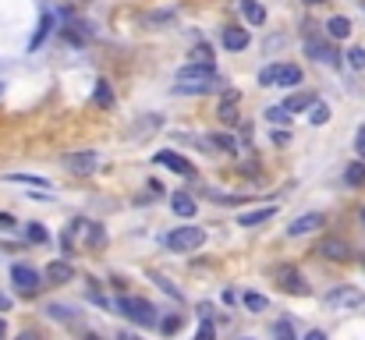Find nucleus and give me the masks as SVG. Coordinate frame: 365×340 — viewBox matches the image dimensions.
<instances>
[{
    "mask_svg": "<svg viewBox=\"0 0 365 340\" xmlns=\"http://www.w3.org/2000/svg\"><path fill=\"white\" fill-rule=\"evenodd\" d=\"M362 224H365V209H362Z\"/></svg>",
    "mask_w": 365,
    "mask_h": 340,
    "instance_id": "09e8293b",
    "label": "nucleus"
},
{
    "mask_svg": "<svg viewBox=\"0 0 365 340\" xmlns=\"http://www.w3.org/2000/svg\"><path fill=\"white\" fill-rule=\"evenodd\" d=\"M206 142H213L220 152H238V142H234V135H213V138H206Z\"/></svg>",
    "mask_w": 365,
    "mask_h": 340,
    "instance_id": "c85d7f7f",
    "label": "nucleus"
},
{
    "mask_svg": "<svg viewBox=\"0 0 365 340\" xmlns=\"http://www.w3.org/2000/svg\"><path fill=\"white\" fill-rule=\"evenodd\" d=\"M157 128H160V114H149V117H142V120H139L135 135H142V132H157Z\"/></svg>",
    "mask_w": 365,
    "mask_h": 340,
    "instance_id": "f704fd0d",
    "label": "nucleus"
},
{
    "mask_svg": "<svg viewBox=\"0 0 365 340\" xmlns=\"http://www.w3.org/2000/svg\"><path fill=\"white\" fill-rule=\"evenodd\" d=\"M107 238H103V227L100 224H89V220H75L64 234H60V244L71 252L75 244H89V249H100Z\"/></svg>",
    "mask_w": 365,
    "mask_h": 340,
    "instance_id": "f03ea898",
    "label": "nucleus"
},
{
    "mask_svg": "<svg viewBox=\"0 0 365 340\" xmlns=\"http://www.w3.org/2000/svg\"><path fill=\"white\" fill-rule=\"evenodd\" d=\"M362 301H365V294H362L358 287H333V291L323 298V305L333 308V312H348V308H358Z\"/></svg>",
    "mask_w": 365,
    "mask_h": 340,
    "instance_id": "423d86ee",
    "label": "nucleus"
},
{
    "mask_svg": "<svg viewBox=\"0 0 365 340\" xmlns=\"http://www.w3.org/2000/svg\"><path fill=\"white\" fill-rule=\"evenodd\" d=\"M96 103H100V107H110V103H114L110 85H107V82H100V85H96Z\"/></svg>",
    "mask_w": 365,
    "mask_h": 340,
    "instance_id": "e433bc0d",
    "label": "nucleus"
},
{
    "mask_svg": "<svg viewBox=\"0 0 365 340\" xmlns=\"http://www.w3.org/2000/svg\"><path fill=\"white\" fill-rule=\"evenodd\" d=\"M312 103H316V96H312V92H294V96H287V110L291 114H298V110H312Z\"/></svg>",
    "mask_w": 365,
    "mask_h": 340,
    "instance_id": "412c9836",
    "label": "nucleus"
},
{
    "mask_svg": "<svg viewBox=\"0 0 365 340\" xmlns=\"http://www.w3.org/2000/svg\"><path fill=\"white\" fill-rule=\"evenodd\" d=\"M117 312H121V316H128V319L139 323V326H153V323H157V308L149 305L145 298H132V294L117 298Z\"/></svg>",
    "mask_w": 365,
    "mask_h": 340,
    "instance_id": "20e7f679",
    "label": "nucleus"
},
{
    "mask_svg": "<svg viewBox=\"0 0 365 340\" xmlns=\"http://www.w3.org/2000/svg\"><path fill=\"white\" fill-rule=\"evenodd\" d=\"M348 64H351L355 71H365V50H362V46H351V50H348Z\"/></svg>",
    "mask_w": 365,
    "mask_h": 340,
    "instance_id": "72a5a7b5",
    "label": "nucleus"
},
{
    "mask_svg": "<svg viewBox=\"0 0 365 340\" xmlns=\"http://www.w3.org/2000/svg\"><path fill=\"white\" fill-rule=\"evenodd\" d=\"M266 305H269V301H266L259 291H249V294H245V308H249V312H266Z\"/></svg>",
    "mask_w": 365,
    "mask_h": 340,
    "instance_id": "cd10ccee",
    "label": "nucleus"
},
{
    "mask_svg": "<svg viewBox=\"0 0 365 340\" xmlns=\"http://www.w3.org/2000/svg\"><path fill=\"white\" fill-rule=\"evenodd\" d=\"M4 337H8V323H4V319H0V340H4Z\"/></svg>",
    "mask_w": 365,
    "mask_h": 340,
    "instance_id": "c03bdc74",
    "label": "nucleus"
},
{
    "mask_svg": "<svg viewBox=\"0 0 365 340\" xmlns=\"http://www.w3.org/2000/svg\"><path fill=\"white\" fill-rule=\"evenodd\" d=\"M96 167H100V152H93V149H85V152H68V156H64V170H71V174H78V177L93 174Z\"/></svg>",
    "mask_w": 365,
    "mask_h": 340,
    "instance_id": "6e6552de",
    "label": "nucleus"
},
{
    "mask_svg": "<svg viewBox=\"0 0 365 340\" xmlns=\"http://www.w3.org/2000/svg\"><path fill=\"white\" fill-rule=\"evenodd\" d=\"M241 15H245L252 25H262L266 21V11H262V4H256V0H241Z\"/></svg>",
    "mask_w": 365,
    "mask_h": 340,
    "instance_id": "4be33fe9",
    "label": "nucleus"
},
{
    "mask_svg": "<svg viewBox=\"0 0 365 340\" xmlns=\"http://www.w3.org/2000/svg\"><path fill=\"white\" fill-rule=\"evenodd\" d=\"M46 312H50V319H64V323L75 319V312H71L68 305H46Z\"/></svg>",
    "mask_w": 365,
    "mask_h": 340,
    "instance_id": "2f4dec72",
    "label": "nucleus"
},
{
    "mask_svg": "<svg viewBox=\"0 0 365 340\" xmlns=\"http://www.w3.org/2000/svg\"><path fill=\"white\" fill-rule=\"evenodd\" d=\"M18 340H39V337H36V333H21Z\"/></svg>",
    "mask_w": 365,
    "mask_h": 340,
    "instance_id": "a18cd8bd",
    "label": "nucleus"
},
{
    "mask_svg": "<svg viewBox=\"0 0 365 340\" xmlns=\"http://www.w3.org/2000/svg\"><path fill=\"white\" fill-rule=\"evenodd\" d=\"M273 280H277V287L287 291V294H309V280L294 266H277L273 269Z\"/></svg>",
    "mask_w": 365,
    "mask_h": 340,
    "instance_id": "0eeeda50",
    "label": "nucleus"
},
{
    "mask_svg": "<svg viewBox=\"0 0 365 340\" xmlns=\"http://www.w3.org/2000/svg\"><path fill=\"white\" fill-rule=\"evenodd\" d=\"M117 340H139V337H132V333H121Z\"/></svg>",
    "mask_w": 365,
    "mask_h": 340,
    "instance_id": "de8ad7c7",
    "label": "nucleus"
},
{
    "mask_svg": "<svg viewBox=\"0 0 365 340\" xmlns=\"http://www.w3.org/2000/svg\"><path fill=\"white\" fill-rule=\"evenodd\" d=\"M305 340H326V333H323V330H312V333H309Z\"/></svg>",
    "mask_w": 365,
    "mask_h": 340,
    "instance_id": "79ce46f5",
    "label": "nucleus"
},
{
    "mask_svg": "<svg viewBox=\"0 0 365 340\" xmlns=\"http://www.w3.org/2000/svg\"><path fill=\"white\" fill-rule=\"evenodd\" d=\"M355 149H358V156L365 160V128H358V135H355Z\"/></svg>",
    "mask_w": 365,
    "mask_h": 340,
    "instance_id": "58836bf2",
    "label": "nucleus"
},
{
    "mask_svg": "<svg viewBox=\"0 0 365 340\" xmlns=\"http://www.w3.org/2000/svg\"><path fill=\"white\" fill-rule=\"evenodd\" d=\"M167 244L174 252H195L206 244V231L202 227H177V231L167 234Z\"/></svg>",
    "mask_w": 365,
    "mask_h": 340,
    "instance_id": "39448f33",
    "label": "nucleus"
},
{
    "mask_svg": "<svg viewBox=\"0 0 365 340\" xmlns=\"http://www.w3.org/2000/svg\"><path fill=\"white\" fill-rule=\"evenodd\" d=\"M85 340H96V337H85Z\"/></svg>",
    "mask_w": 365,
    "mask_h": 340,
    "instance_id": "8fccbe9b",
    "label": "nucleus"
},
{
    "mask_svg": "<svg viewBox=\"0 0 365 340\" xmlns=\"http://www.w3.org/2000/svg\"><path fill=\"white\" fill-rule=\"evenodd\" d=\"M170 209L181 216V220H192V216L199 213V202H195L192 195H174V199H170Z\"/></svg>",
    "mask_w": 365,
    "mask_h": 340,
    "instance_id": "dca6fc26",
    "label": "nucleus"
},
{
    "mask_svg": "<svg viewBox=\"0 0 365 340\" xmlns=\"http://www.w3.org/2000/svg\"><path fill=\"white\" fill-rule=\"evenodd\" d=\"M266 120H269V125H287V120H291V110H287V107H269V110H266Z\"/></svg>",
    "mask_w": 365,
    "mask_h": 340,
    "instance_id": "bb28decb",
    "label": "nucleus"
},
{
    "mask_svg": "<svg viewBox=\"0 0 365 340\" xmlns=\"http://www.w3.org/2000/svg\"><path fill=\"white\" fill-rule=\"evenodd\" d=\"M188 64H213V50H209V43H206V46L199 43V46L188 53Z\"/></svg>",
    "mask_w": 365,
    "mask_h": 340,
    "instance_id": "a878e982",
    "label": "nucleus"
},
{
    "mask_svg": "<svg viewBox=\"0 0 365 340\" xmlns=\"http://www.w3.org/2000/svg\"><path fill=\"white\" fill-rule=\"evenodd\" d=\"M181 323H185V319H181V316H167V319L160 323V330H163L167 337H174V333L181 330Z\"/></svg>",
    "mask_w": 365,
    "mask_h": 340,
    "instance_id": "c9c22d12",
    "label": "nucleus"
},
{
    "mask_svg": "<svg viewBox=\"0 0 365 340\" xmlns=\"http://www.w3.org/2000/svg\"><path fill=\"white\" fill-rule=\"evenodd\" d=\"M326 36H330V39H348V36H351V21H348L344 15L330 18V21H326Z\"/></svg>",
    "mask_w": 365,
    "mask_h": 340,
    "instance_id": "a211bd4d",
    "label": "nucleus"
},
{
    "mask_svg": "<svg viewBox=\"0 0 365 340\" xmlns=\"http://www.w3.org/2000/svg\"><path fill=\"white\" fill-rule=\"evenodd\" d=\"M157 163H160V167H170V170H177L181 177H192V174H195V167H192L185 156H177V152H170V149L157 152Z\"/></svg>",
    "mask_w": 365,
    "mask_h": 340,
    "instance_id": "9b49d317",
    "label": "nucleus"
},
{
    "mask_svg": "<svg viewBox=\"0 0 365 340\" xmlns=\"http://www.w3.org/2000/svg\"><path fill=\"white\" fill-rule=\"evenodd\" d=\"M316 227H323V213H305V216H298V220H291L287 234H291V238H301V234H309V231H316Z\"/></svg>",
    "mask_w": 365,
    "mask_h": 340,
    "instance_id": "4468645a",
    "label": "nucleus"
},
{
    "mask_svg": "<svg viewBox=\"0 0 365 340\" xmlns=\"http://www.w3.org/2000/svg\"><path fill=\"white\" fill-rule=\"evenodd\" d=\"M50 28H53V18H50V11L39 18V28H36V36H33V43H28V50H36V46H43V39L50 36Z\"/></svg>",
    "mask_w": 365,
    "mask_h": 340,
    "instance_id": "b1692460",
    "label": "nucleus"
},
{
    "mask_svg": "<svg viewBox=\"0 0 365 340\" xmlns=\"http://www.w3.org/2000/svg\"><path fill=\"white\" fill-rule=\"evenodd\" d=\"M301 4H309V8H312V4H326V0H301Z\"/></svg>",
    "mask_w": 365,
    "mask_h": 340,
    "instance_id": "49530a36",
    "label": "nucleus"
},
{
    "mask_svg": "<svg viewBox=\"0 0 365 340\" xmlns=\"http://www.w3.org/2000/svg\"><path fill=\"white\" fill-rule=\"evenodd\" d=\"M25 238L36 241V244H43V241H46V227H43V224H25Z\"/></svg>",
    "mask_w": 365,
    "mask_h": 340,
    "instance_id": "473e14b6",
    "label": "nucleus"
},
{
    "mask_svg": "<svg viewBox=\"0 0 365 340\" xmlns=\"http://www.w3.org/2000/svg\"><path fill=\"white\" fill-rule=\"evenodd\" d=\"M11 280H15L18 291H25V294H33L36 287H43V276H39L33 266H15V269H11Z\"/></svg>",
    "mask_w": 365,
    "mask_h": 340,
    "instance_id": "9d476101",
    "label": "nucleus"
},
{
    "mask_svg": "<svg viewBox=\"0 0 365 340\" xmlns=\"http://www.w3.org/2000/svg\"><path fill=\"white\" fill-rule=\"evenodd\" d=\"M316 256H323V259H330V262H348V259H351V244L341 241V238H323L319 249H316Z\"/></svg>",
    "mask_w": 365,
    "mask_h": 340,
    "instance_id": "1a4fd4ad",
    "label": "nucleus"
},
{
    "mask_svg": "<svg viewBox=\"0 0 365 340\" xmlns=\"http://www.w3.org/2000/svg\"><path fill=\"white\" fill-rule=\"evenodd\" d=\"M11 224H15L11 216H8V213H0V227H11Z\"/></svg>",
    "mask_w": 365,
    "mask_h": 340,
    "instance_id": "37998d69",
    "label": "nucleus"
},
{
    "mask_svg": "<svg viewBox=\"0 0 365 340\" xmlns=\"http://www.w3.org/2000/svg\"><path fill=\"white\" fill-rule=\"evenodd\" d=\"M301 82V68L298 64H266L259 71V85L262 89H273V85H281V89H291Z\"/></svg>",
    "mask_w": 365,
    "mask_h": 340,
    "instance_id": "7ed1b4c3",
    "label": "nucleus"
},
{
    "mask_svg": "<svg viewBox=\"0 0 365 340\" xmlns=\"http://www.w3.org/2000/svg\"><path fill=\"white\" fill-rule=\"evenodd\" d=\"M273 213H277V206H262V209H256V213H241L238 224H241V227H256V224H266Z\"/></svg>",
    "mask_w": 365,
    "mask_h": 340,
    "instance_id": "f3484780",
    "label": "nucleus"
},
{
    "mask_svg": "<svg viewBox=\"0 0 365 340\" xmlns=\"http://www.w3.org/2000/svg\"><path fill=\"white\" fill-rule=\"evenodd\" d=\"M0 312H11V298L8 294H0Z\"/></svg>",
    "mask_w": 365,
    "mask_h": 340,
    "instance_id": "a19ab883",
    "label": "nucleus"
},
{
    "mask_svg": "<svg viewBox=\"0 0 365 340\" xmlns=\"http://www.w3.org/2000/svg\"><path fill=\"white\" fill-rule=\"evenodd\" d=\"M4 181H11V184H33V188H39V192H50V181L36 177V174H8Z\"/></svg>",
    "mask_w": 365,
    "mask_h": 340,
    "instance_id": "aec40b11",
    "label": "nucleus"
},
{
    "mask_svg": "<svg viewBox=\"0 0 365 340\" xmlns=\"http://www.w3.org/2000/svg\"><path fill=\"white\" fill-rule=\"evenodd\" d=\"M344 181L351 184V188H362V184H365V163H362V160L348 163V170H344Z\"/></svg>",
    "mask_w": 365,
    "mask_h": 340,
    "instance_id": "5701e85b",
    "label": "nucleus"
},
{
    "mask_svg": "<svg viewBox=\"0 0 365 340\" xmlns=\"http://www.w3.org/2000/svg\"><path fill=\"white\" fill-rule=\"evenodd\" d=\"M43 276H46L50 284H68V280H75V266L68 259H57V262H50L43 269Z\"/></svg>",
    "mask_w": 365,
    "mask_h": 340,
    "instance_id": "f8f14e48",
    "label": "nucleus"
},
{
    "mask_svg": "<svg viewBox=\"0 0 365 340\" xmlns=\"http://www.w3.org/2000/svg\"><path fill=\"white\" fill-rule=\"evenodd\" d=\"M195 340H217V333H213V326L202 319V326H199V333H195Z\"/></svg>",
    "mask_w": 365,
    "mask_h": 340,
    "instance_id": "4c0bfd02",
    "label": "nucleus"
},
{
    "mask_svg": "<svg viewBox=\"0 0 365 340\" xmlns=\"http://www.w3.org/2000/svg\"><path fill=\"white\" fill-rule=\"evenodd\" d=\"M273 340H298L294 337V323L291 319H277V326H273Z\"/></svg>",
    "mask_w": 365,
    "mask_h": 340,
    "instance_id": "393cba45",
    "label": "nucleus"
},
{
    "mask_svg": "<svg viewBox=\"0 0 365 340\" xmlns=\"http://www.w3.org/2000/svg\"><path fill=\"white\" fill-rule=\"evenodd\" d=\"M174 85H177V92H192V96H199V92L220 89V75L213 71V64H185L177 71Z\"/></svg>",
    "mask_w": 365,
    "mask_h": 340,
    "instance_id": "f257e3e1",
    "label": "nucleus"
},
{
    "mask_svg": "<svg viewBox=\"0 0 365 340\" xmlns=\"http://www.w3.org/2000/svg\"><path fill=\"white\" fill-rule=\"evenodd\" d=\"M142 21H145L149 28H153V25H167V21H174V11H149Z\"/></svg>",
    "mask_w": 365,
    "mask_h": 340,
    "instance_id": "c756f323",
    "label": "nucleus"
},
{
    "mask_svg": "<svg viewBox=\"0 0 365 340\" xmlns=\"http://www.w3.org/2000/svg\"><path fill=\"white\" fill-rule=\"evenodd\" d=\"M273 142H277V145H287L291 135H287V132H273Z\"/></svg>",
    "mask_w": 365,
    "mask_h": 340,
    "instance_id": "ea45409f",
    "label": "nucleus"
},
{
    "mask_svg": "<svg viewBox=\"0 0 365 340\" xmlns=\"http://www.w3.org/2000/svg\"><path fill=\"white\" fill-rule=\"evenodd\" d=\"M309 120H312V125H326V120H330V107H326V103H312Z\"/></svg>",
    "mask_w": 365,
    "mask_h": 340,
    "instance_id": "7c9ffc66",
    "label": "nucleus"
},
{
    "mask_svg": "<svg viewBox=\"0 0 365 340\" xmlns=\"http://www.w3.org/2000/svg\"><path fill=\"white\" fill-rule=\"evenodd\" d=\"M224 46L227 50H245L249 46V33L245 28H224Z\"/></svg>",
    "mask_w": 365,
    "mask_h": 340,
    "instance_id": "6ab92c4d",
    "label": "nucleus"
},
{
    "mask_svg": "<svg viewBox=\"0 0 365 340\" xmlns=\"http://www.w3.org/2000/svg\"><path fill=\"white\" fill-rule=\"evenodd\" d=\"M238 92H224V100H220V120H224V125H238Z\"/></svg>",
    "mask_w": 365,
    "mask_h": 340,
    "instance_id": "2eb2a0df",
    "label": "nucleus"
},
{
    "mask_svg": "<svg viewBox=\"0 0 365 340\" xmlns=\"http://www.w3.org/2000/svg\"><path fill=\"white\" fill-rule=\"evenodd\" d=\"M305 50H309V57L312 60H319V64H337V50H333L330 43H323V39H305Z\"/></svg>",
    "mask_w": 365,
    "mask_h": 340,
    "instance_id": "ddd939ff",
    "label": "nucleus"
}]
</instances>
